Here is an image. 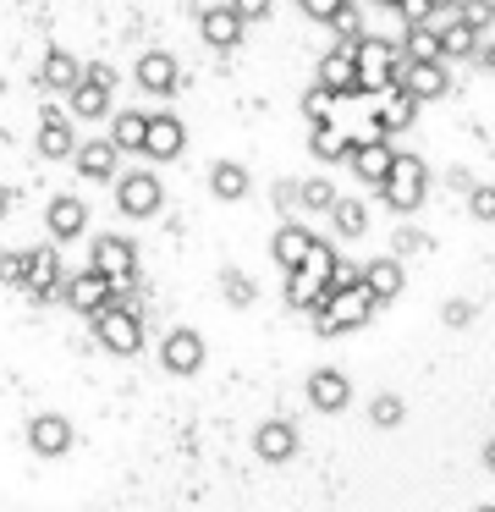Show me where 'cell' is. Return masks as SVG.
<instances>
[{"mask_svg":"<svg viewBox=\"0 0 495 512\" xmlns=\"http://www.w3.org/2000/svg\"><path fill=\"white\" fill-rule=\"evenodd\" d=\"M94 336H99V347H105V353L132 358V353L143 347V314H138V309H121V303H110V309L94 320Z\"/></svg>","mask_w":495,"mask_h":512,"instance_id":"cell-7","label":"cell"},{"mask_svg":"<svg viewBox=\"0 0 495 512\" xmlns=\"http://www.w3.org/2000/svg\"><path fill=\"white\" fill-rule=\"evenodd\" d=\"M358 83H363V94L396 89L402 83V45H391L380 34H363L358 39Z\"/></svg>","mask_w":495,"mask_h":512,"instance_id":"cell-3","label":"cell"},{"mask_svg":"<svg viewBox=\"0 0 495 512\" xmlns=\"http://www.w3.org/2000/svg\"><path fill=\"white\" fill-rule=\"evenodd\" d=\"M424 12H446L451 17V12H457V0H424Z\"/></svg>","mask_w":495,"mask_h":512,"instance_id":"cell-45","label":"cell"},{"mask_svg":"<svg viewBox=\"0 0 495 512\" xmlns=\"http://www.w3.org/2000/svg\"><path fill=\"white\" fill-rule=\"evenodd\" d=\"M336 199H341V193L330 188L325 177H308L303 193H297V210H336Z\"/></svg>","mask_w":495,"mask_h":512,"instance_id":"cell-34","label":"cell"},{"mask_svg":"<svg viewBox=\"0 0 495 512\" xmlns=\"http://www.w3.org/2000/svg\"><path fill=\"white\" fill-rule=\"evenodd\" d=\"M44 226H50L55 243H72V237L88 232V204L77 199V193H55L50 210H44Z\"/></svg>","mask_w":495,"mask_h":512,"instance_id":"cell-16","label":"cell"},{"mask_svg":"<svg viewBox=\"0 0 495 512\" xmlns=\"http://www.w3.org/2000/svg\"><path fill=\"white\" fill-rule=\"evenodd\" d=\"M446 89H451V72H446V61H402V83H396V94H407L413 105H429V100H440Z\"/></svg>","mask_w":495,"mask_h":512,"instance_id":"cell-12","label":"cell"},{"mask_svg":"<svg viewBox=\"0 0 495 512\" xmlns=\"http://www.w3.org/2000/svg\"><path fill=\"white\" fill-rule=\"evenodd\" d=\"M391 160H396L391 144H352V149H347V166L358 171L363 182H374V188L391 177Z\"/></svg>","mask_w":495,"mask_h":512,"instance_id":"cell-25","label":"cell"},{"mask_svg":"<svg viewBox=\"0 0 495 512\" xmlns=\"http://www.w3.org/2000/svg\"><path fill=\"white\" fill-rule=\"evenodd\" d=\"M220 298H226L231 309H248V303L259 298V287H253L248 270H220Z\"/></svg>","mask_w":495,"mask_h":512,"instance_id":"cell-33","label":"cell"},{"mask_svg":"<svg viewBox=\"0 0 495 512\" xmlns=\"http://www.w3.org/2000/svg\"><path fill=\"white\" fill-rule=\"evenodd\" d=\"M242 28L248 23H242L231 6H204V12H198V34H204V45H215V50H237Z\"/></svg>","mask_w":495,"mask_h":512,"instance_id":"cell-18","label":"cell"},{"mask_svg":"<svg viewBox=\"0 0 495 512\" xmlns=\"http://www.w3.org/2000/svg\"><path fill=\"white\" fill-rule=\"evenodd\" d=\"M479 457H484V468H490V474H495V435H490V441H484V452H479Z\"/></svg>","mask_w":495,"mask_h":512,"instance_id":"cell-46","label":"cell"},{"mask_svg":"<svg viewBox=\"0 0 495 512\" xmlns=\"http://www.w3.org/2000/svg\"><path fill=\"white\" fill-rule=\"evenodd\" d=\"M110 94H116V72H110L105 61L83 67V83L72 89V122H77V116H88V122H99V116H116Z\"/></svg>","mask_w":495,"mask_h":512,"instance_id":"cell-8","label":"cell"},{"mask_svg":"<svg viewBox=\"0 0 495 512\" xmlns=\"http://www.w3.org/2000/svg\"><path fill=\"white\" fill-rule=\"evenodd\" d=\"M204 336L198 331H187V325H176L171 336L160 342V364H165V375H176V380H187V375H198L204 369Z\"/></svg>","mask_w":495,"mask_h":512,"instance_id":"cell-13","label":"cell"},{"mask_svg":"<svg viewBox=\"0 0 495 512\" xmlns=\"http://www.w3.org/2000/svg\"><path fill=\"white\" fill-rule=\"evenodd\" d=\"M402 397H391V391H380V397L369 402V424H380V430H396V424H402Z\"/></svg>","mask_w":495,"mask_h":512,"instance_id":"cell-36","label":"cell"},{"mask_svg":"<svg viewBox=\"0 0 495 512\" xmlns=\"http://www.w3.org/2000/svg\"><path fill=\"white\" fill-rule=\"evenodd\" d=\"M132 78H138L143 94H154V100H171V94L182 89V61H176L171 50H143L138 67H132Z\"/></svg>","mask_w":495,"mask_h":512,"instance_id":"cell-11","label":"cell"},{"mask_svg":"<svg viewBox=\"0 0 495 512\" xmlns=\"http://www.w3.org/2000/svg\"><path fill=\"white\" fill-rule=\"evenodd\" d=\"M297 193H303V182H275V204L281 210H297Z\"/></svg>","mask_w":495,"mask_h":512,"instance_id":"cell-42","label":"cell"},{"mask_svg":"<svg viewBox=\"0 0 495 512\" xmlns=\"http://www.w3.org/2000/svg\"><path fill=\"white\" fill-rule=\"evenodd\" d=\"M402 61H446V56H440V28H429V23H407Z\"/></svg>","mask_w":495,"mask_h":512,"instance_id":"cell-29","label":"cell"},{"mask_svg":"<svg viewBox=\"0 0 495 512\" xmlns=\"http://www.w3.org/2000/svg\"><path fill=\"white\" fill-rule=\"evenodd\" d=\"M380 6H391V12H407V6H413V0H380Z\"/></svg>","mask_w":495,"mask_h":512,"instance_id":"cell-47","label":"cell"},{"mask_svg":"<svg viewBox=\"0 0 495 512\" xmlns=\"http://www.w3.org/2000/svg\"><path fill=\"white\" fill-rule=\"evenodd\" d=\"M473 512H495V507H473Z\"/></svg>","mask_w":495,"mask_h":512,"instance_id":"cell-49","label":"cell"},{"mask_svg":"<svg viewBox=\"0 0 495 512\" xmlns=\"http://www.w3.org/2000/svg\"><path fill=\"white\" fill-rule=\"evenodd\" d=\"M88 270H99V276L110 281V292L127 287V281H138V243L121 232H105L94 243V254H88Z\"/></svg>","mask_w":495,"mask_h":512,"instance_id":"cell-5","label":"cell"},{"mask_svg":"<svg viewBox=\"0 0 495 512\" xmlns=\"http://www.w3.org/2000/svg\"><path fill=\"white\" fill-rule=\"evenodd\" d=\"M363 287H369L374 303H396L402 298V265L396 259H369L363 265Z\"/></svg>","mask_w":495,"mask_h":512,"instance_id":"cell-28","label":"cell"},{"mask_svg":"<svg viewBox=\"0 0 495 512\" xmlns=\"http://www.w3.org/2000/svg\"><path fill=\"white\" fill-rule=\"evenodd\" d=\"M374 309H380V303L369 298V287H363V270H341L336 287H330V298L314 309V331H319V336L358 331V325L374 320Z\"/></svg>","mask_w":495,"mask_h":512,"instance_id":"cell-1","label":"cell"},{"mask_svg":"<svg viewBox=\"0 0 495 512\" xmlns=\"http://www.w3.org/2000/svg\"><path fill=\"white\" fill-rule=\"evenodd\" d=\"M77 177L83 182H110L116 177V144L110 138H88V144H77Z\"/></svg>","mask_w":495,"mask_h":512,"instance_id":"cell-21","label":"cell"},{"mask_svg":"<svg viewBox=\"0 0 495 512\" xmlns=\"http://www.w3.org/2000/svg\"><path fill=\"white\" fill-rule=\"evenodd\" d=\"M330 221H336L341 237H363V232H369V210H363V199H336Z\"/></svg>","mask_w":495,"mask_h":512,"instance_id":"cell-32","label":"cell"},{"mask_svg":"<svg viewBox=\"0 0 495 512\" xmlns=\"http://www.w3.org/2000/svg\"><path fill=\"white\" fill-rule=\"evenodd\" d=\"M468 210L479 221H495V188H468Z\"/></svg>","mask_w":495,"mask_h":512,"instance_id":"cell-39","label":"cell"},{"mask_svg":"<svg viewBox=\"0 0 495 512\" xmlns=\"http://www.w3.org/2000/svg\"><path fill=\"white\" fill-rule=\"evenodd\" d=\"M66 270H61V248H28V270H22V292L33 298H61Z\"/></svg>","mask_w":495,"mask_h":512,"instance_id":"cell-14","label":"cell"},{"mask_svg":"<svg viewBox=\"0 0 495 512\" xmlns=\"http://www.w3.org/2000/svg\"><path fill=\"white\" fill-rule=\"evenodd\" d=\"M226 6L242 17V23H264V17H270V0H226Z\"/></svg>","mask_w":495,"mask_h":512,"instance_id":"cell-40","label":"cell"},{"mask_svg":"<svg viewBox=\"0 0 495 512\" xmlns=\"http://www.w3.org/2000/svg\"><path fill=\"white\" fill-rule=\"evenodd\" d=\"M325 100H330V94L319 89V83L303 94V111H308V122H314V127H319V122H330V116H325Z\"/></svg>","mask_w":495,"mask_h":512,"instance_id":"cell-41","label":"cell"},{"mask_svg":"<svg viewBox=\"0 0 495 512\" xmlns=\"http://www.w3.org/2000/svg\"><path fill=\"white\" fill-rule=\"evenodd\" d=\"M182 149H187V127H182V116L154 111V116H149V144H143V160H176Z\"/></svg>","mask_w":495,"mask_h":512,"instance_id":"cell-17","label":"cell"},{"mask_svg":"<svg viewBox=\"0 0 495 512\" xmlns=\"http://www.w3.org/2000/svg\"><path fill=\"white\" fill-rule=\"evenodd\" d=\"M319 89L330 100H358L363 83H358V45H336L325 61H319Z\"/></svg>","mask_w":495,"mask_h":512,"instance_id":"cell-10","label":"cell"},{"mask_svg":"<svg viewBox=\"0 0 495 512\" xmlns=\"http://www.w3.org/2000/svg\"><path fill=\"white\" fill-rule=\"evenodd\" d=\"M424 193H429V166L418 155H396L391 177L380 182V199L391 204L396 215H413V210H424Z\"/></svg>","mask_w":495,"mask_h":512,"instance_id":"cell-4","label":"cell"},{"mask_svg":"<svg viewBox=\"0 0 495 512\" xmlns=\"http://www.w3.org/2000/svg\"><path fill=\"white\" fill-rule=\"evenodd\" d=\"M473 50H479V34H473V28H462L457 17H446V23H440V56L462 61V56H473Z\"/></svg>","mask_w":495,"mask_h":512,"instance_id":"cell-30","label":"cell"},{"mask_svg":"<svg viewBox=\"0 0 495 512\" xmlns=\"http://www.w3.org/2000/svg\"><path fill=\"white\" fill-rule=\"evenodd\" d=\"M347 6H352V0H347Z\"/></svg>","mask_w":495,"mask_h":512,"instance_id":"cell-50","label":"cell"},{"mask_svg":"<svg viewBox=\"0 0 495 512\" xmlns=\"http://www.w3.org/2000/svg\"><path fill=\"white\" fill-rule=\"evenodd\" d=\"M33 149H39V160H72V155H77L72 116L44 111V116H39V133H33Z\"/></svg>","mask_w":495,"mask_h":512,"instance_id":"cell-15","label":"cell"},{"mask_svg":"<svg viewBox=\"0 0 495 512\" xmlns=\"http://www.w3.org/2000/svg\"><path fill=\"white\" fill-rule=\"evenodd\" d=\"M308 402H314L319 413H341L352 402V380L341 375V369H314V375H308Z\"/></svg>","mask_w":495,"mask_h":512,"instance_id":"cell-20","label":"cell"},{"mask_svg":"<svg viewBox=\"0 0 495 512\" xmlns=\"http://www.w3.org/2000/svg\"><path fill=\"white\" fill-rule=\"evenodd\" d=\"M336 276H341V265H336V248H325V243H314V254L303 259V265L286 276V303L292 309H308L314 314L319 303L330 298V287H336Z\"/></svg>","mask_w":495,"mask_h":512,"instance_id":"cell-2","label":"cell"},{"mask_svg":"<svg viewBox=\"0 0 495 512\" xmlns=\"http://www.w3.org/2000/svg\"><path fill=\"white\" fill-rule=\"evenodd\" d=\"M308 149H314V160H347V149H352V138H341L330 122H319L314 133H308Z\"/></svg>","mask_w":495,"mask_h":512,"instance_id":"cell-31","label":"cell"},{"mask_svg":"<svg viewBox=\"0 0 495 512\" xmlns=\"http://www.w3.org/2000/svg\"><path fill=\"white\" fill-rule=\"evenodd\" d=\"M248 188H253V177H248L242 160H215V166H209V193H215L220 204H242Z\"/></svg>","mask_w":495,"mask_h":512,"instance_id":"cell-22","label":"cell"},{"mask_svg":"<svg viewBox=\"0 0 495 512\" xmlns=\"http://www.w3.org/2000/svg\"><path fill=\"white\" fill-rule=\"evenodd\" d=\"M314 243H319V237H314V232H308V226H297V221H286V226H281V232H275V243H270V248H275V259H281V270H286V276H292V270H297V265H303V259H308V254H314Z\"/></svg>","mask_w":495,"mask_h":512,"instance_id":"cell-24","label":"cell"},{"mask_svg":"<svg viewBox=\"0 0 495 512\" xmlns=\"http://www.w3.org/2000/svg\"><path fill=\"white\" fill-rule=\"evenodd\" d=\"M22 270H28V248H17V254H0V281H6V287L22 292Z\"/></svg>","mask_w":495,"mask_h":512,"instance_id":"cell-38","label":"cell"},{"mask_svg":"<svg viewBox=\"0 0 495 512\" xmlns=\"http://www.w3.org/2000/svg\"><path fill=\"white\" fill-rule=\"evenodd\" d=\"M468 314H473L468 303H446V325H462V320H468Z\"/></svg>","mask_w":495,"mask_h":512,"instance_id":"cell-44","label":"cell"},{"mask_svg":"<svg viewBox=\"0 0 495 512\" xmlns=\"http://www.w3.org/2000/svg\"><path fill=\"white\" fill-rule=\"evenodd\" d=\"M39 83L50 94H72L77 83H83V67H77L72 50H50V56H44V67H39Z\"/></svg>","mask_w":495,"mask_h":512,"instance_id":"cell-27","label":"cell"},{"mask_svg":"<svg viewBox=\"0 0 495 512\" xmlns=\"http://www.w3.org/2000/svg\"><path fill=\"white\" fill-rule=\"evenodd\" d=\"M297 6H303L308 23H341V17L352 12L347 0H297Z\"/></svg>","mask_w":495,"mask_h":512,"instance_id":"cell-37","label":"cell"},{"mask_svg":"<svg viewBox=\"0 0 495 512\" xmlns=\"http://www.w3.org/2000/svg\"><path fill=\"white\" fill-rule=\"evenodd\" d=\"M110 144H116V155H143V144H149V116L116 111L110 116Z\"/></svg>","mask_w":495,"mask_h":512,"instance_id":"cell-26","label":"cell"},{"mask_svg":"<svg viewBox=\"0 0 495 512\" xmlns=\"http://www.w3.org/2000/svg\"><path fill=\"white\" fill-rule=\"evenodd\" d=\"M451 17H457L462 28H473V34L495 28V6H490V0H457V12H451Z\"/></svg>","mask_w":495,"mask_h":512,"instance_id":"cell-35","label":"cell"},{"mask_svg":"<svg viewBox=\"0 0 495 512\" xmlns=\"http://www.w3.org/2000/svg\"><path fill=\"white\" fill-rule=\"evenodd\" d=\"M6 210H11V193H6V188H0V221H6Z\"/></svg>","mask_w":495,"mask_h":512,"instance_id":"cell-48","label":"cell"},{"mask_svg":"<svg viewBox=\"0 0 495 512\" xmlns=\"http://www.w3.org/2000/svg\"><path fill=\"white\" fill-rule=\"evenodd\" d=\"M61 303H66L72 314H88V320H99V314L116 303V292H110V281L99 276V270H77V276H66Z\"/></svg>","mask_w":495,"mask_h":512,"instance_id":"cell-9","label":"cell"},{"mask_svg":"<svg viewBox=\"0 0 495 512\" xmlns=\"http://www.w3.org/2000/svg\"><path fill=\"white\" fill-rule=\"evenodd\" d=\"M473 56H479L484 72H495V39H479V50H473Z\"/></svg>","mask_w":495,"mask_h":512,"instance_id":"cell-43","label":"cell"},{"mask_svg":"<svg viewBox=\"0 0 495 512\" xmlns=\"http://www.w3.org/2000/svg\"><path fill=\"white\" fill-rule=\"evenodd\" d=\"M160 204H165V188L154 171L138 166V171H121L116 177V210L127 221H149V215H160Z\"/></svg>","mask_w":495,"mask_h":512,"instance_id":"cell-6","label":"cell"},{"mask_svg":"<svg viewBox=\"0 0 495 512\" xmlns=\"http://www.w3.org/2000/svg\"><path fill=\"white\" fill-rule=\"evenodd\" d=\"M253 452H259L264 463H286V457L297 452V430L286 419H264L259 430H253Z\"/></svg>","mask_w":495,"mask_h":512,"instance_id":"cell-23","label":"cell"},{"mask_svg":"<svg viewBox=\"0 0 495 512\" xmlns=\"http://www.w3.org/2000/svg\"><path fill=\"white\" fill-rule=\"evenodd\" d=\"M28 446L39 457H66L72 452V424H66L61 413H39V419L28 424Z\"/></svg>","mask_w":495,"mask_h":512,"instance_id":"cell-19","label":"cell"}]
</instances>
